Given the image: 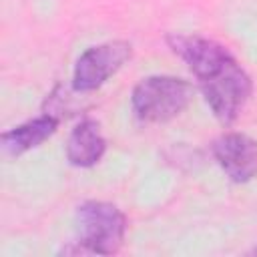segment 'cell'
<instances>
[{"label": "cell", "instance_id": "obj_1", "mask_svg": "<svg viewBox=\"0 0 257 257\" xmlns=\"http://www.w3.org/2000/svg\"><path fill=\"white\" fill-rule=\"evenodd\" d=\"M169 48L187 64L213 116L233 124L253 94V80L221 42L201 34H167Z\"/></svg>", "mask_w": 257, "mask_h": 257}, {"label": "cell", "instance_id": "obj_2", "mask_svg": "<svg viewBox=\"0 0 257 257\" xmlns=\"http://www.w3.org/2000/svg\"><path fill=\"white\" fill-rule=\"evenodd\" d=\"M193 98V84L171 74L139 80L131 92V106L141 122L163 124L177 118Z\"/></svg>", "mask_w": 257, "mask_h": 257}, {"label": "cell", "instance_id": "obj_3", "mask_svg": "<svg viewBox=\"0 0 257 257\" xmlns=\"http://www.w3.org/2000/svg\"><path fill=\"white\" fill-rule=\"evenodd\" d=\"M76 245L86 255H112L126 237V215L106 201H84L76 207Z\"/></svg>", "mask_w": 257, "mask_h": 257}, {"label": "cell", "instance_id": "obj_4", "mask_svg": "<svg viewBox=\"0 0 257 257\" xmlns=\"http://www.w3.org/2000/svg\"><path fill=\"white\" fill-rule=\"evenodd\" d=\"M133 56V46L126 40H108L86 48L74 64L72 86L86 94L100 88L112 74H116Z\"/></svg>", "mask_w": 257, "mask_h": 257}, {"label": "cell", "instance_id": "obj_5", "mask_svg": "<svg viewBox=\"0 0 257 257\" xmlns=\"http://www.w3.org/2000/svg\"><path fill=\"white\" fill-rule=\"evenodd\" d=\"M213 159L233 183H249L257 175V141L243 133H225L211 145Z\"/></svg>", "mask_w": 257, "mask_h": 257}, {"label": "cell", "instance_id": "obj_6", "mask_svg": "<svg viewBox=\"0 0 257 257\" xmlns=\"http://www.w3.org/2000/svg\"><path fill=\"white\" fill-rule=\"evenodd\" d=\"M106 153V139L94 118H82L68 135L66 159L72 167H94Z\"/></svg>", "mask_w": 257, "mask_h": 257}, {"label": "cell", "instance_id": "obj_7", "mask_svg": "<svg viewBox=\"0 0 257 257\" xmlns=\"http://www.w3.org/2000/svg\"><path fill=\"white\" fill-rule=\"evenodd\" d=\"M60 124V118L44 112L36 118H30L10 131H4L0 137L2 151L6 157H20L38 145H42L46 139H50Z\"/></svg>", "mask_w": 257, "mask_h": 257}, {"label": "cell", "instance_id": "obj_8", "mask_svg": "<svg viewBox=\"0 0 257 257\" xmlns=\"http://www.w3.org/2000/svg\"><path fill=\"white\" fill-rule=\"evenodd\" d=\"M251 255H257V247H255V249H251Z\"/></svg>", "mask_w": 257, "mask_h": 257}]
</instances>
